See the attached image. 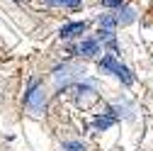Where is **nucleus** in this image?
<instances>
[{
  "mask_svg": "<svg viewBox=\"0 0 153 151\" xmlns=\"http://www.w3.org/2000/svg\"><path fill=\"white\" fill-rule=\"evenodd\" d=\"M83 76H85V66L75 64V61H66V64H61L59 68L51 73V78H53V88L61 90V88H68V85L80 83Z\"/></svg>",
  "mask_w": 153,
  "mask_h": 151,
  "instance_id": "1",
  "label": "nucleus"
},
{
  "mask_svg": "<svg viewBox=\"0 0 153 151\" xmlns=\"http://www.w3.org/2000/svg\"><path fill=\"white\" fill-rule=\"evenodd\" d=\"M46 98H49L46 85H44L42 81H32L27 95H25V105H27V110H29V115L39 117L42 112L46 110Z\"/></svg>",
  "mask_w": 153,
  "mask_h": 151,
  "instance_id": "2",
  "label": "nucleus"
},
{
  "mask_svg": "<svg viewBox=\"0 0 153 151\" xmlns=\"http://www.w3.org/2000/svg\"><path fill=\"white\" fill-rule=\"evenodd\" d=\"M73 90L78 93V95H75V102H78L80 107H88V105H92L95 100H100V93L95 90L90 83H75Z\"/></svg>",
  "mask_w": 153,
  "mask_h": 151,
  "instance_id": "3",
  "label": "nucleus"
},
{
  "mask_svg": "<svg viewBox=\"0 0 153 151\" xmlns=\"http://www.w3.org/2000/svg\"><path fill=\"white\" fill-rule=\"evenodd\" d=\"M75 54L85 56V59H97L100 54H105L102 44L97 42V37H85V39L78 44V49H75Z\"/></svg>",
  "mask_w": 153,
  "mask_h": 151,
  "instance_id": "4",
  "label": "nucleus"
},
{
  "mask_svg": "<svg viewBox=\"0 0 153 151\" xmlns=\"http://www.w3.org/2000/svg\"><path fill=\"white\" fill-rule=\"evenodd\" d=\"M88 32V22H68L59 29L61 39H75V37H83Z\"/></svg>",
  "mask_w": 153,
  "mask_h": 151,
  "instance_id": "5",
  "label": "nucleus"
},
{
  "mask_svg": "<svg viewBox=\"0 0 153 151\" xmlns=\"http://www.w3.org/2000/svg\"><path fill=\"white\" fill-rule=\"evenodd\" d=\"M114 17H117V25L124 27V25H131L134 20H136V10L129 7V5H124V7H119V10H114Z\"/></svg>",
  "mask_w": 153,
  "mask_h": 151,
  "instance_id": "6",
  "label": "nucleus"
},
{
  "mask_svg": "<svg viewBox=\"0 0 153 151\" xmlns=\"http://www.w3.org/2000/svg\"><path fill=\"white\" fill-rule=\"evenodd\" d=\"M114 76H117V78H119V81H122L124 85H131L134 81H136V78H134V73H131V71H129V68H126V66H124L122 61H119L117 71H114Z\"/></svg>",
  "mask_w": 153,
  "mask_h": 151,
  "instance_id": "7",
  "label": "nucleus"
},
{
  "mask_svg": "<svg viewBox=\"0 0 153 151\" xmlns=\"http://www.w3.org/2000/svg\"><path fill=\"white\" fill-rule=\"evenodd\" d=\"M102 7H109V10H119L124 5H129V0H100Z\"/></svg>",
  "mask_w": 153,
  "mask_h": 151,
  "instance_id": "8",
  "label": "nucleus"
},
{
  "mask_svg": "<svg viewBox=\"0 0 153 151\" xmlns=\"http://www.w3.org/2000/svg\"><path fill=\"white\" fill-rule=\"evenodd\" d=\"M63 151H88V146L83 141H66L63 144Z\"/></svg>",
  "mask_w": 153,
  "mask_h": 151,
  "instance_id": "9",
  "label": "nucleus"
},
{
  "mask_svg": "<svg viewBox=\"0 0 153 151\" xmlns=\"http://www.w3.org/2000/svg\"><path fill=\"white\" fill-rule=\"evenodd\" d=\"M80 3H83V0H61V7H66V10H78Z\"/></svg>",
  "mask_w": 153,
  "mask_h": 151,
  "instance_id": "10",
  "label": "nucleus"
},
{
  "mask_svg": "<svg viewBox=\"0 0 153 151\" xmlns=\"http://www.w3.org/2000/svg\"><path fill=\"white\" fill-rule=\"evenodd\" d=\"M49 7H61V0H44Z\"/></svg>",
  "mask_w": 153,
  "mask_h": 151,
  "instance_id": "11",
  "label": "nucleus"
}]
</instances>
